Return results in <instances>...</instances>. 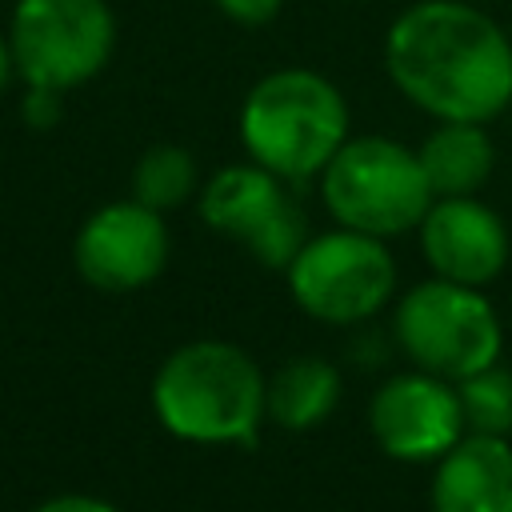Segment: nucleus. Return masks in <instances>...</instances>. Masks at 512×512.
<instances>
[{"label":"nucleus","instance_id":"nucleus-3","mask_svg":"<svg viewBox=\"0 0 512 512\" xmlns=\"http://www.w3.org/2000/svg\"><path fill=\"white\" fill-rule=\"evenodd\" d=\"M240 140L248 156L280 180H308L320 176L348 140V104L328 76L312 68H276L248 88Z\"/></svg>","mask_w":512,"mask_h":512},{"label":"nucleus","instance_id":"nucleus-4","mask_svg":"<svg viewBox=\"0 0 512 512\" xmlns=\"http://www.w3.org/2000/svg\"><path fill=\"white\" fill-rule=\"evenodd\" d=\"M320 196L340 228L380 240L416 228L436 200L420 156L388 136L344 140L320 172Z\"/></svg>","mask_w":512,"mask_h":512},{"label":"nucleus","instance_id":"nucleus-9","mask_svg":"<svg viewBox=\"0 0 512 512\" xmlns=\"http://www.w3.org/2000/svg\"><path fill=\"white\" fill-rule=\"evenodd\" d=\"M76 272L100 292H136L152 284L168 264L164 212L132 200L96 208L72 244Z\"/></svg>","mask_w":512,"mask_h":512},{"label":"nucleus","instance_id":"nucleus-7","mask_svg":"<svg viewBox=\"0 0 512 512\" xmlns=\"http://www.w3.org/2000/svg\"><path fill=\"white\" fill-rule=\"evenodd\" d=\"M292 300L320 324H356L376 316L396 288V260L380 236L336 228L308 236L284 268Z\"/></svg>","mask_w":512,"mask_h":512},{"label":"nucleus","instance_id":"nucleus-1","mask_svg":"<svg viewBox=\"0 0 512 512\" xmlns=\"http://www.w3.org/2000/svg\"><path fill=\"white\" fill-rule=\"evenodd\" d=\"M392 84L436 120L488 124L512 104V44L464 0H420L384 36Z\"/></svg>","mask_w":512,"mask_h":512},{"label":"nucleus","instance_id":"nucleus-13","mask_svg":"<svg viewBox=\"0 0 512 512\" xmlns=\"http://www.w3.org/2000/svg\"><path fill=\"white\" fill-rule=\"evenodd\" d=\"M436 196H472L496 168V148L484 124L440 120L416 148Z\"/></svg>","mask_w":512,"mask_h":512},{"label":"nucleus","instance_id":"nucleus-10","mask_svg":"<svg viewBox=\"0 0 512 512\" xmlns=\"http://www.w3.org/2000/svg\"><path fill=\"white\" fill-rule=\"evenodd\" d=\"M372 440L392 460H440L464 436V408L452 380L424 368L388 376L368 404Z\"/></svg>","mask_w":512,"mask_h":512},{"label":"nucleus","instance_id":"nucleus-19","mask_svg":"<svg viewBox=\"0 0 512 512\" xmlns=\"http://www.w3.org/2000/svg\"><path fill=\"white\" fill-rule=\"evenodd\" d=\"M32 512H120L116 504L100 500V496H84V492H64V496H52L44 504H36Z\"/></svg>","mask_w":512,"mask_h":512},{"label":"nucleus","instance_id":"nucleus-14","mask_svg":"<svg viewBox=\"0 0 512 512\" xmlns=\"http://www.w3.org/2000/svg\"><path fill=\"white\" fill-rule=\"evenodd\" d=\"M336 400H340V372L320 356H296L280 364L268 376V392H264V408L272 424L288 432L316 428L320 420H328Z\"/></svg>","mask_w":512,"mask_h":512},{"label":"nucleus","instance_id":"nucleus-6","mask_svg":"<svg viewBox=\"0 0 512 512\" xmlns=\"http://www.w3.org/2000/svg\"><path fill=\"white\" fill-rule=\"evenodd\" d=\"M8 44L24 84L68 92L112 60L116 16L108 0H16Z\"/></svg>","mask_w":512,"mask_h":512},{"label":"nucleus","instance_id":"nucleus-12","mask_svg":"<svg viewBox=\"0 0 512 512\" xmlns=\"http://www.w3.org/2000/svg\"><path fill=\"white\" fill-rule=\"evenodd\" d=\"M432 512H512L508 436L464 432L432 476Z\"/></svg>","mask_w":512,"mask_h":512},{"label":"nucleus","instance_id":"nucleus-17","mask_svg":"<svg viewBox=\"0 0 512 512\" xmlns=\"http://www.w3.org/2000/svg\"><path fill=\"white\" fill-rule=\"evenodd\" d=\"M284 0H216V8L232 20V24H244V28H260L268 20H276Z\"/></svg>","mask_w":512,"mask_h":512},{"label":"nucleus","instance_id":"nucleus-15","mask_svg":"<svg viewBox=\"0 0 512 512\" xmlns=\"http://www.w3.org/2000/svg\"><path fill=\"white\" fill-rule=\"evenodd\" d=\"M192 192H196V160L180 144H156L132 168V196L156 212L184 204Z\"/></svg>","mask_w":512,"mask_h":512},{"label":"nucleus","instance_id":"nucleus-20","mask_svg":"<svg viewBox=\"0 0 512 512\" xmlns=\"http://www.w3.org/2000/svg\"><path fill=\"white\" fill-rule=\"evenodd\" d=\"M16 76V56H12V44L8 36H0V92L8 88V80Z\"/></svg>","mask_w":512,"mask_h":512},{"label":"nucleus","instance_id":"nucleus-2","mask_svg":"<svg viewBox=\"0 0 512 512\" xmlns=\"http://www.w3.org/2000/svg\"><path fill=\"white\" fill-rule=\"evenodd\" d=\"M268 376L228 340H192L164 356L152 376L156 420L192 444H244L256 436Z\"/></svg>","mask_w":512,"mask_h":512},{"label":"nucleus","instance_id":"nucleus-18","mask_svg":"<svg viewBox=\"0 0 512 512\" xmlns=\"http://www.w3.org/2000/svg\"><path fill=\"white\" fill-rule=\"evenodd\" d=\"M60 96H64V92H56V88H36V84H28V96H24V116H28V124H36V128L56 124V120H60Z\"/></svg>","mask_w":512,"mask_h":512},{"label":"nucleus","instance_id":"nucleus-11","mask_svg":"<svg viewBox=\"0 0 512 512\" xmlns=\"http://www.w3.org/2000/svg\"><path fill=\"white\" fill-rule=\"evenodd\" d=\"M416 228L424 260L440 280L484 288L508 264V228L476 196H436Z\"/></svg>","mask_w":512,"mask_h":512},{"label":"nucleus","instance_id":"nucleus-5","mask_svg":"<svg viewBox=\"0 0 512 512\" xmlns=\"http://www.w3.org/2000/svg\"><path fill=\"white\" fill-rule=\"evenodd\" d=\"M396 340L416 368L456 384L496 364L504 332L496 308L480 288L436 276L400 296Z\"/></svg>","mask_w":512,"mask_h":512},{"label":"nucleus","instance_id":"nucleus-8","mask_svg":"<svg viewBox=\"0 0 512 512\" xmlns=\"http://www.w3.org/2000/svg\"><path fill=\"white\" fill-rule=\"evenodd\" d=\"M200 216L220 236L240 240L264 268H288L308 240V216L264 164H228L200 192Z\"/></svg>","mask_w":512,"mask_h":512},{"label":"nucleus","instance_id":"nucleus-16","mask_svg":"<svg viewBox=\"0 0 512 512\" xmlns=\"http://www.w3.org/2000/svg\"><path fill=\"white\" fill-rule=\"evenodd\" d=\"M456 392H460L468 432H488V436L512 432V368L488 364V368L456 380Z\"/></svg>","mask_w":512,"mask_h":512}]
</instances>
